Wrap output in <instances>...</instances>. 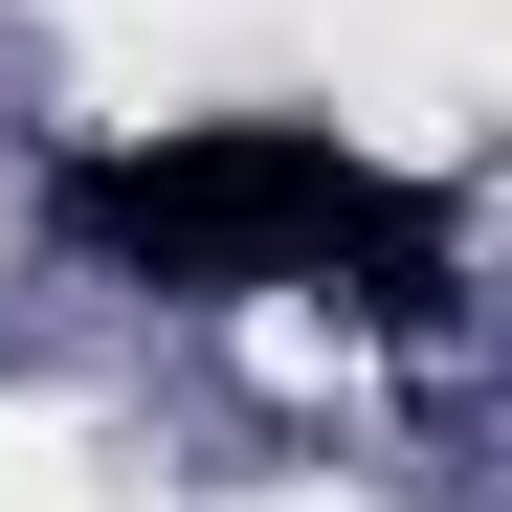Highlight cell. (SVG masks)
<instances>
[{
	"label": "cell",
	"instance_id": "1",
	"mask_svg": "<svg viewBox=\"0 0 512 512\" xmlns=\"http://www.w3.org/2000/svg\"><path fill=\"white\" fill-rule=\"evenodd\" d=\"M67 245L134 290H423L446 268V201L379 179V156H334L290 112H201V134H112V156H67Z\"/></svg>",
	"mask_w": 512,
	"mask_h": 512
}]
</instances>
